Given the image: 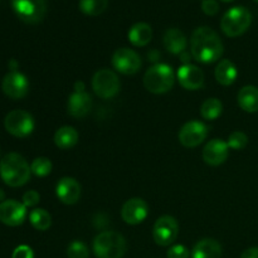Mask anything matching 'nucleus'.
<instances>
[{
	"instance_id": "1",
	"label": "nucleus",
	"mask_w": 258,
	"mask_h": 258,
	"mask_svg": "<svg viewBox=\"0 0 258 258\" xmlns=\"http://www.w3.org/2000/svg\"><path fill=\"white\" fill-rule=\"evenodd\" d=\"M190 50L198 62L213 63L223 54V43L213 29L199 27L191 34Z\"/></svg>"
},
{
	"instance_id": "2",
	"label": "nucleus",
	"mask_w": 258,
	"mask_h": 258,
	"mask_svg": "<svg viewBox=\"0 0 258 258\" xmlns=\"http://www.w3.org/2000/svg\"><path fill=\"white\" fill-rule=\"evenodd\" d=\"M30 166L22 155L17 153H9L0 161V176L7 185L17 188L22 186L29 180Z\"/></svg>"
},
{
	"instance_id": "3",
	"label": "nucleus",
	"mask_w": 258,
	"mask_h": 258,
	"mask_svg": "<svg viewBox=\"0 0 258 258\" xmlns=\"http://www.w3.org/2000/svg\"><path fill=\"white\" fill-rule=\"evenodd\" d=\"M92 248L97 258H122L127 249V243L122 234L113 231H105L96 236Z\"/></svg>"
},
{
	"instance_id": "4",
	"label": "nucleus",
	"mask_w": 258,
	"mask_h": 258,
	"mask_svg": "<svg viewBox=\"0 0 258 258\" xmlns=\"http://www.w3.org/2000/svg\"><path fill=\"white\" fill-rule=\"evenodd\" d=\"M144 86L151 93H165L174 86V72L170 66L158 63L146 71L144 76Z\"/></svg>"
},
{
	"instance_id": "5",
	"label": "nucleus",
	"mask_w": 258,
	"mask_h": 258,
	"mask_svg": "<svg viewBox=\"0 0 258 258\" xmlns=\"http://www.w3.org/2000/svg\"><path fill=\"white\" fill-rule=\"evenodd\" d=\"M252 15L244 7H233L227 10L221 20V28L227 37H239L249 28Z\"/></svg>"
},
{
	"instance_id": "6",
	"label": "nucleus",
	"mask_w": 258,
	"mask_h": 258,
	"mask_svg": "<svg viewBox=\"0 0 258 258\" xmlns=\"http://www.w3.org/2000/svg\"><path fill=\"white\" fill-rule=\"evenodd\" d=\"M15 15L27 24H37L47 14V0H12Z\"/></svg>"
},
{
	"instance_id": "7",
	"label": "nucleus",
	"mask_w": 258,
	"mask_h": 258,
	"mask_svg": "<svg viewBox=\"0 0 258 258\" xmlns=\"http://www.w3.org/2000/svg\"><path fill=\"white\" fill-rule=\"evenodd\" d=\"M5 130L15 138H27L34 130V118L29 112L14 110L5 116Z\"/></svg>"
},
{
	"instance_id": "8",
	"label": "nucleus",
	"mask_w": 258,
	"mask_h": 258,
	"mask_svg": "<svg viewBox=\"0 0 258 258\" xmlns=\"http://www.w3.org/2000/svg\"><path fill=\"white\" fill-rule=\"evenodd\" d=\"M92 88L96 95L101 98H112L120 91V80L117 75L111 70L103 68L97 71L92 78Z\"/></svg>"
},
{
	"instance_id": "9",
	"label": "nucleus",
	"mask_w": 258,
	"mask_h": 258,
	"mask_svg": "<svg viewBox=\"0 0 258 258\" xmlns=\"http://www.w3.org/2000/svg\"><path fill=\"white\" fill-rule=\"evenodd\" d=\"M179 234V224L171 216H163L155 222L153 228V238L159 246H170Z\"/></svg>"
},
{
	"instance_id": "10",
	"label": "nucleus",
	"mask_w": 258,
	"mask_h": 258,
	"mask_svg": "<svg viewBox=\"0 0 258 258\" xmlns=\"http://www.w3.org/2000/svg\"><path fill=\"white\" fill-rule=\"evenodd\" d=\"M208 136V126L201 121H189L179 131V141L185 148L201 145Z\"/></svg>"
},
{
	"instance_id": "11",
	"label": "nucleus",
	"mask_w": 258,
	"mask_h": 258,
	"mask_svg": "<svg viewBox=\"0 0 258 258\" xmlns=\"http://www.w3.org/2000/svg\"><path fill=\"white\" fill-rule=\"evenodd\" d=\"M2 90L9 98L20 100L27 96L28 90H29V82L23 73L18 72V71H12L3 78Z\"/></svg>"
},
{
	"instance_id": "12",
	"label": "nucleus",
	"mask_w": 258,
	"mask_h": 258,
	"mask_svg": "<svg viewBox=\"0 0 258 258\" xmlns=\"http://www.w3.org/2000/svg\"><path fill=\"white\" fill-rule=\"evenodd\" d=\"M112 66L123 75H134L141 67L140 55L130 48H120L112 55Z\"/></svg>"
},
{
	"instance_id": "13",
	"label": "nucleus",
	"mask_w": 258,
	"mask_h": 258,
	"mask_svg": "<svg viewBox=\"0 0 258 258\" xmlns=\"http://www.w3.org/2000/svg\"><path fill=\"white\" fill-rule=\"evenodd\" d=\"M27 217V207L17 201H4L0 203V222L9 227L20 226Z\"/></svg>"
},
{
	"instance_id": "14",
	"label": "nucleus",
	"mask_w": 258,
	"mask_h": 258,
	"mask_svg": "<svg viewBox=\"0 0 258 258\" xmlns=\"http://www.w3.org/2000/svg\"><path fill=\"white\" fill-rule=\"evenodd\" d=\"M149 213V207L146 202L141 198H131L123 204L122 211H121V216L122 219L127 224H135L141 223L146 219Z\"/></svg>"
},
{
	"instance_id": "15",
	"label": "nucleus",
	"mask_w": 258,
	"mask_h": 258,
	"mask_svg": "<svg viewBox=\"0 0 258 258\" xmlns=\"http://www.w3.org/2000/svg\"><path fill=\"white\" fill-rule=\"evenodd\" d=\"M178 81L185 90H199L204 85V73L197 66L186 63L178 70Z\"/></svg>"
},
{
	"instance_id": "16",
	"label": "nucleus",
	"mask_w": 258,
	"mask_h": 258,
	"mask_svg": "<svg viewBox=\"0 0 258 258\" xmlns=\"http://www.w3.org/2000/svg\"><path fill=\"white\" fill-rule=\"evenodd\" d=\"M228 144L224 143L223 140L219 139H213L209 141L203 149V160L208 165L218 166L223 164L228 158Z\"/></svg>"
},
{
	"instance_id": "17",
	"label": "nucleus",
	"mask_w": 258,
	"mask_h": 258,
	"mask_svg": "<svg viewBox=\"0 0 258 258\" xmlns=\"http://www.w3.org/2000/svg\"><path fill=\"white\" fill-rule=\"evenodd\" d=\"M92 98L85 91H75L68 97V113L75 118H83L90 113Z\"/></svg>"
},
{
	"instance_id": "18",
	"label": "nucleus",
	"mask_w": 258,
	"mask_h": 258,
	"mask_svg": "<svg viewBox=\"0 0 258 258\" xmlns=\"http://www.w3.org/2000/svg\"><path fill=\"white\" fill-rule=\"evenodd\" d=\"M55 193L62 203L71 206V204L77 203L80 199L81 185L76 179L66 176L58 181L57 186H55Z\"/></svg>"
},
{
	"instance_id": "19",
	"label": "nucleus",
	"mask_w": 258,
	"mask_h": 258,
	"mask_svg": "<svg viewBox=\"0 0 258 258\" xmlns=\"http://www.w3.org/2000/svg\"><path fill=\"white\" fill-rule=\"evenodd\" d=\"M222 246L213 238L201 239L191 251V258H221Z\"/></svg>"
},
{
	"instance_id": "20",
	"label": "nucleus",
	"mask_w": 258,
	"mask_h": 258,
	"mask_svg": "<svg viewBox=\"0 0 258 258\" xmlns=\"http://www.w3.org/2000/svg\"><path fill=\"white\" fill-rule=\"evenodd\" d=\"M164 45L168 52L173 54H181L186 48V37L181 30L171 28L164 34Z\"/></svg>"
},
{
	"instance_id": "21",
	"label": "nucleus",
	"mask_w": 258,
	"mask_h": 258,
	"mask_svg": "<svg viewBox=\"0 0 258 258\" xmlns=\"http://www.w3.org/2000/svg\"><path fill=\"white\" fill-rule=\"evenodd\" d=\"M127 37L135 47H145L151 40L153 30H151L150 25L146 23H136L130 28Z\"/></svg>"
},
{
	"instance_id": "22",
	"label": "nucleus",
	"mask_w": 258,
	"mask_h": 258,
	"mask_svg": "<svg viewBox=\"0 0 258 258\" xmlns=\"http://www.w3.org/2000/svg\"><path fill=\"white\" fill-rule=\"evenodd\" d=\"M238 105L246 112L258 111V88L254 86H244L238 92Z\"/></svg>"
},
{
	"instance_id": "23",
	"label": "nucleus",
	"mask_w": 258,
	"mask_h": 258,
	"mask_svg": "<svg viewBox=\"0 0 258 258\" xmlns=\"http://www.w3.org/2000/svg\"><path fill=\"white\" fill-rule=\"evenodd\" d=\"M238 72L233 63L229 59H223L216 68V80L223 86H229L236 81Z\"/></svg>"
},
{
	"instance_id": "24",
	"label": "nucleus",
	"mask_w": 258,
	"mask_h": 258,
	"mask_svg": "<svg viewBox=\"0 0 258 258\" xmlns=\"http://www.w3.org/2000/svg\"><path fill=\"white\" fill-rule=\"evenodd\" d=\"M78 141V133L72 126H63L58 128L54 135V143L59 149L67 150L73 148Z\"/></svg>"
},
{
	"instance_id": "25",
	"label": "nucleus",
	"mask_w": 258,
	"mask_h": 258,
	"mask_svg": "<svg viewBox=\"0 0 258 258\" xmlns=\"http://www.w3.org/2000/svg\"><path fill=\"white\" fill-rule=\"evenodd\" d=\"M78 7L85 15L97 17L107 9L108 0H80Z\"/></svg>"
},
{
	"instance_id": "26",
	"label": "nucleus",
	"mask_w": 258,
	"mask_h": 258,
	"mask_svg": "<svg viewBox=\"0 0 258 258\" xmlns=\"http://www.w3.org/2000/svg\"><path fill=\"white\" fill-rule=\"evenodd\" d=\"M223 105L218 98H208L201 106V113L206 120H216L222 115Z\"/></svg>"
},
{
	"instance_id": "27",
	"label": "nucleus",
	"mask_w": 258,
	"mask_h": 258,
	"mask_svg": "<svg viewBox=\"0 0 258 258\" xmlns=\"http://www.w3.org/2000/svg\"><path fill=\"white\" fill-rule=\"evenodd\" d=\"M29 221L32 226L37 231H47L52 224V217L44 209H34L29 216Z\"/></svg>"
},
{
	"instance_id": "28",
	"label": "nucleus",
	"mask_w": 258,
	"mask_h": 258,
	"mask_svg": "<svg viewBox=\"0 0 258 258\" xmlns=\"http://www.w3.org/2000/svg\"><path fill=\"white\" fill-rule=\"evenodd\" d=\"M30 170L34 175L43 178V176H47L52 171V163H50L49 159L44 158V156L37 158L33 160L32 165H30Z\"/></svg>"
},
{
	"instance_id": "29",
	"label": "nucleus",
	"mask_w": 258,
	"mask_h": 258,
	"mask_svg": "<svg viewBox=\"0 0 258 258\" xmlns=\"http://www.w3.org/2000/svg\"><path fill=\"white\" fill-rule=\"evenodd\" d=\"M68 258H88L90 251L87 246L81 241H73L67 248Z\"/></svg>"
},
{
	"instance_id": "30",
	"label": "nucleus",
	"mask_w": 258,
	"mask_h": 258,
	"mask_svg": "<svg viewBox=\"0 0 258 258\" xmlns=\"http://www.w3.org/2000/svg\"><path fill=\"white\" fill-rule=\"evenodd\" d=\"M228 146L231 149H234V150H242V149H244L247 146V144H248V138H247V135L244 133H242V131H234V133H232L231 135H229V139H228Z\"/></svg>"
},
{
	"instance_id": "31",
	"label": "nucleus",
	"mask_w": 258,
	"mask_h": 258,
	"mask_svg": "<svg viewBox=\"0 0 258 258\" xmlns=\"http://www.w3.org/2000/svg\"><path fill=\"white\" fill-rule=\"evenodd\" d=\"M168 258H189L190 257V252L183 244H175L169 248L168 253H166Z\"/></svg>"
},
{
	"instance_id": "32",
	"label": "nucleus",
	"mask_w": 258,
	"mask_h": 258,
	"mask_svg": "<svg viewBox=\"0 0 258 258\" xmlns=\"http://www.w3.org/2000/svg\"><path fill=\"white\" fill-rule=\"evenodd\" d=\"M40 196L35 190H28L23 196V204L25 207H34L39 203Z\"/></svg>"
},
{
	"instance_id": "33",
	"label": "nucleus",
	"mask_w": 258,
	"mask_h": 258,
	"mask_svg": "<svg viewBox=\"0 0 258 258\" xmlns=\"http://www.w3.org/2000/svg\"><path fill=\"white\" fill-rule=\"evenodd\" d=\"M12 258H34V253H33V249L29 246H18L17 248L13 252Z\"/></svg>"
},
{
	"instance_id": "34",
	"label": "nucleus",
	"mask_w": 258,
	"mask_h": 258,
	"mask_svg": "<svg viewBox=\"0 0 258 258\" xmlns=\"http://www.w3.org/2000/svg\"><path fill=\"white\" fill-rule=\"evenodd\" d=\"M202 10L207 15H216L219 10V5L216 0H203V3H202Z\"/></svg>"
},
{
	"instance_id": "35",
	"label": "nucleus",
	"mask_w": 258,
	"mask_h": 258,
	"mask_svg": "<svg viewBox=\"0 0 258 258\" xmlns=\"http://www.w3.org/2000/svg\"><path fill=\"white\" fill-rule=\"evenodd\" d=\"M241 258H258V247H252V248L246 249L241 254Z\"/></svg>"
},
{
	"instance_id": "36",
	"label": "nucleus",
	"mask_w": 258,
	"mask_h": 258,
	"mask_svg": "<svg viewBox=\"0 0 258 258\" xmlns=\"http://www.w3.org/2000/svg\"><path fill=\"white\" fill-rule=\"evenodd\" d=\"M222 2H226L227 3V2H233V0H222Z\"/></svg>"
},
{
	"instance_id": "37",
	"label": "nucleus",
	"mask_w": 258,
	"mask_h": 258,
	"mask_svg": "<svg viewBox=\"0 0 258 258\" xmlns=\"http://www.w3.org/2000/svg\"><path fill=\"white\" fill-rule=\"evenodd\" d=\"M254 2H257V3H258V0H254Z\"/></svg>"
}]
</instances>
